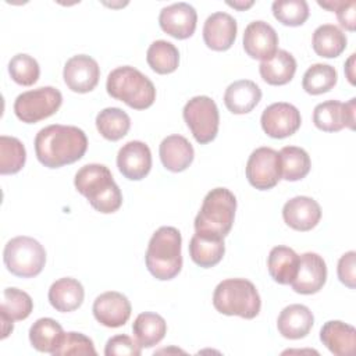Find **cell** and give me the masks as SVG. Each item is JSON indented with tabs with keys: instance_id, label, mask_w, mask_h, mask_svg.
Masks as SVG:
<instances>
[{
	"instance_id": "1",
	"label": "cell",
	"mask_w": 356,
	"mask_h": 356,
	"mask_svg": "<svg viewBox=\"0 0 356 356\" xmlns=\"http://www.w3.org/2000/svg\"><path fill=\"white\" fill-rule=\"evenodd\" d=\"M86 149V134L74 125H47L35 138L36 157L49 168H58L78 161Z\"/></svg>"
},
{
	"instance_id": "2",
	"label": "cell",
	"mask_w": 356,
	"mask_h": 356,
	"mask_svg": "<svg viewBox=\"0 0 356 356\" xmlns=\"http://www.w3.org/2000/svg\"><path fill=\"white\" fill-rule=\"evenodd\" d=\"M74 185L89 200L90 206L100 213H114L122 204V193L111 171L103 164L92 163L81 167L75 174Z\"/></svg>"
},
{
	"instance_id": "3",
	"label": "cell",
	"mask_w": 356,
	"mask_h": 356,
	"mask_svg": "<svg viewBox=\"0 0 356 356\" xmlns=\"http://www.w3.org/2000/svg\"><path fill=\"white\" fill-rule=\"evenodd\" d=\"M181 232L175 227H160L150 238L146 249V267L149 273L160 280H172L182 268Z\"/></svg>"
},
{
	"instance_id": "4",
	"label": "cell",
	"mask_w": 356,
	"mask_h": 356,
	"mask_svg": "<svg viewBox=\"0 0 356 356\" xmlns=\"http://www.w3.org/2000/svg\"><path fill=\"white\" fill-rule=\"evenodd\" d=\"M236 210V197L227 188H214L203 199L195 218V231L202 235L224 238L229 234Z\"/></svg>"
},
{
	"instance_id": "5",
	"label": "cell",
	"mask_w": 356,
	"mask_h": 356,
	"mask_svg": "<svg viewBox=\"0 0 356 356\" xmlns=\"http://www.w3.org/2000/svg\"><path fill=\"white\" fill-rule=\"evenodd\" d=\"M107 93L135 110H145L156 100L153 82L139 70L131 65L114 68L106 82Z\"/></svg>"
},
{
	"instance_id": "6",
	"label": "cell",
	"mask_w": 356,
	"mask_h": 356,
	"mask_svg": "<svg viewBox=\"0 0 356 356\" xmlns=\"http://www.w3.org/2000/svg\"><path fill=\"white\" fill-rule=\"evenodd\" d=\"M213 305L221 314L250 320L259 314L261 299L256 286L249 280L227 278L216 286Z\"/></svg>"
},
{
	"instance_id": "7",
	"label": "cell",
	"mask_w": 356,
	"mask_h": 356,
	"mask_svg": "<svg viewBox=\"0 0 356 356\" xmlns=\"http://www.w3.org/2000/svg\"><path fill=\"white\" fill-rule=\"evenodd\" d=\"M3 260L11 274L21 278H32L43 270L46 250L36 239L19 235L6 243Z\"/></svg>"
},
{
	"instance_id": "8",
	"label": "cell",
	"mask_w": 356,
	"mask_h": 356,
	"mask_svg": "<svg viewBox=\"0 0 356 356\" xmlns=\"http://www.w3.org/2000/svg\"><path fill=\"white\" fill-rule=\"evenodd\" d=\"M63 103V95L53 86H40L17 96L14 113L25 124L39 122L53 115Z\"/></svg>"
},
{
	"instance_id": "9",
	"label": "cell",
	"mask_w": 356,
	"mask_h": 356,
	"mask_svg": "<svg viewBox=\"0 0 356 356\" xmlns=\"http://www.w3.org/2000/svg\"><path fill=\"white\" fill-rule=\"evenodd\" d=\"M184 120L197 143L211 142L218 132L220 114L216 102L209 96H195L182 110Z\"/></svg>"
},
{
	"instance_id": "10",
	"label": "cell",
	"mask_w": 356,
	"mask_h": 356,
	"mask_svg": "<svg viewBox=\"0 0 356 356\" xmlns=\"http://www.w3.org/2000/svg\"><path fill=\"white\" fill-rule=\"evenodd\" d=\"M246 178L256 189L274 188L281 179L280 153L267 146L254 149L246 163Z\"/></svg>"
},
{
	"instance_id": "11",
	"label": "cell",
	"mask_w": 356,
	"mask_h": 356,
	"mask_svg": "<svg viewBox=\"0 0 356 356\" xmlns=\"http://www.w3.org/2000/svg\"><path fill=\"white\" fill-rule=\"evenodd\" d=\"M260 122L263 131L268 136L282 139L293 135L299 129L302 118L299 110L293 104L277 102L263 110Z\"/></svg>"
},
{
	"instance_id": "12",
	"label": "cell",
	"mask_w": 356,
	"mask_h": 356,
	"mask_svg": "<svg viewBox=\"0 0 356 356\" xmlns=\"http://www.w3.org/2000/svg\"><path fill=\"white\" fill-rule=\"evenodd\" d=\"M356 99L352 97L348 103L339 100H325L318 103L313 110L314 125L325 132H338L348 127L355 129Z\"/></svg>"
},
{
	"instance_id": "13",
	"label": "cell",
	"mask_w": 356,
	"mask_h": 356,
	"mask_svg": "<svg viewBox=\"0 0 356 356\" xmlns=\"http://www.w3.org/2000/svg\"><path fill=\"white\" fill-rule=\"evenodd\" d=\"M63 78L72 92L86 93L96 88L100 78V68L93 57L88 54H76L67 60Z\"/></svg>"
},
{
	"instance_id": "14",
	"label": "cell",
	"mask_w": 356,
	"mask_h": 356,
	"mask_svg": "<svg viewBox=\"0 0 356 356\" xmlns=\"http://www.w3.org/2000/svg\"><path fill=\"white\" fill-rule=\"evenodd\" d=\"M327 281V264L324 259L314 253L306 252L299 256L298 271L291 282L295 292L302 295H312L318 292Z\"/></svg>"
},
{
	"instance_id": "15",
	"label": "cell",
	"mask_w": 356,
	"mask_h": 356,
	"mask_svg": "<svg viewBox=\"0 0 356 356\" xmlns=\"http://www.w3.org/2000/svg\"><path fill=\"white\" fill-rule=\"evenodd\" d=\"M197 14L193 6L185 1L163 7L159 15L160 28L175 39L191 38L196 29Z\"/></svg>"
},
{
	"instance_id": "16",
	"label": "cell",
	"mask_w": 356,
	"mask_h": 356,
	"mask_svg": "<svg viewBox=\"0 0 356 356\" xmlns=\"http://www.w3.org/2000/svg\"><path fill=\"white\" fill-rule=\"evenodd\" d=\"M278 47V35L275 29L266 21L257 19L248 24L243 32V49L252 58L268 60Z\"/></svg>"
},
{
	"instance_id": "17",
	"label": "cell",
	"mask_w": 356,
	"mask_h": 356,
	"mask_svg": "<svg viewBox=\"0 0 356 356\" xmlns=\"http://www.w3.org/2000/svg\"><path fill=\"white\" fill-rule=\"evenodd\" d=\"M117 167L120 172L131 179L145 178L152 168V153L149 146L140 140H129L118 150Z\"/></svg>"
},
{
	"instance_id": "18",
	"label": "cell",
	"mask_w": 356,
	"mask_h": 356,
	"mask_svg": "<svg viewBox=\"0 0 356 356\" xmlns=\"http://www.w3.org/2000/svg\"><path fill=\"white\" fill-rule=\"evenodd\" d=\"M92 310L95 318L100 324L117 328L128 321L132 309L125 295L115 291H107L95 299Z\"/></svg>"
},
{
	"instance_id": "19",
	"label": "cell",
	"mask_w": 356,
	"mask_h": 356,
	"mask_svg": "<svg viewBox=\"0 0 356 356\" xmlns=\"http://www.w3.org/2000/svg\"><path fill=\"white\" fill-rule=\"evenodd\" d=\"M236 21L224 11L209 15L203 25V40L207 47L216 51L228 50L236 38Z\"/></svg>"
},
{
	"instance_id": "20",
	"label": "cell",
	"mask_w": 356,
	"mask_h": 356,
	"mask_svg": "<svg viewBox=\"0 0 356 356\" xmlns=\"http://www.w3.org/2000/svg\"><path fill=\"white\" fill-rule=\"evenodd\" d=\"M282 217L291 228L296 231H310L321 218V207L313 197L295 196L284 204Z\"/></svg>"
},
{
	"instance_id": "21",
	"label": "cell",
	"mask_w": 356,
	"mask_h": 356,
	"mask_svg": "<svg viewBox=\"0 0 356 356\" xmlns=\"http://www.w3.org/2000/svg\"><path fill=\"white\" fill-rule=\"evenodd\" d=\"M314 323L313 313L305 305L293 303L284 307L277 320V328L284 338L300 339L305 338Z\"/></svg>"
},
{
	"instance_id": "22",
	"label": "cell",
	"mask_w": 356,
	"mask_h": 356,
	"mask_svg": "<svg viewBox=\"0 0 356 356\" xmlns=\"http://www.w3.org/2000/svg\"><path fill=\"white\" fill-rule=\"evenodd\" d=\"M320 339L337 356H349L355 352L356 330L339 320L327 321L320 330Z\"/></svg>"
},
{
	"instance_id": "23",
	"label": "cell",
	"mask_w": 356,
	"mask_h": 356,
	"mask_svg": "<svg viewBox=\"0 0 356 356\" xmlns=\"http://www.w3.org/2000/svg\"><path fill=\"white\" fill-rule=\"evenodd\" d=\"M159 153L163 165L172 172L186 170L195 156L191 142L182 135H170L164 138L160 143Z\"/></svg>"
},
{
	"instance_id": "24",
	"label": "cell",
	"mask_w": 356,
	"mask_h": 356,
	"mask_svg": "<svg viewBox=\"0 0 356 356\" xmlns=\"http://www.w3.org/2000/svg\"><path fill=\"white\" fill-rule=\"evenodd\" d=\"M261 90L250 79H239L228 85L224 93V103L234 114L250 113L260 102Z\"/></svg>"
},
{
	"instance_id": "25",
	"label": "cell",
	"mask_w": 356,
	"mask_h": 356,
	"mask_svg": "<svg viewBox=\"0 0 356 356\" xmlns=\"http://www.w3.org/2000/svg\"><path fill=\"white\" fill-rule=\"evenodd\" d=\"M49 302L50 305L61 313L76 310L85 296L82 284L71 277H64L51 284L49 288Z\"/></svg>"
},
{
	"instance_id": "26",
	"label": "cell",
	"mask_w": 356,
	"mask_h": 356,
	"mask_svg": "<svg viewBox=\"0 0 356 356\" xmlns=\"http://www.w3.org/2000/svg\"><path fill=\"white\" fill-rule=\"evenodd\" d=\"M225 253L224 238L209 236L195 232L189 242V254L193 263L203 268L218 264Z\"/></svg>"
},
{
	"instance_id": "27",
	"label": "cell",
	"mask_w": 356,
	"mask_h": 356,
	"mask_svg": "<svg viewBox=\"0 0 356 356\" xmlns=\"http://www.w3.org/2000/svg\"><path fill=\"white\" fill-rule=\"evenodd\" d=\"M299 264V256L288 246H274L267 257V268L271 278L282 285H288L293 281Z\"/></svg>"
},
{
	"instance_id": "28",
	"label": "cell",
	"mask_w": 356,
	"mask_h": 356,
	"mask_svg": "<svg viewBox=\"0 0 356 356\" xmlns=\"http://www.w3.org/2000/svg\"><path fill=\"white\" fill-rule=\"evenodd\" d=\"M296 71V60L286 50H277V53L260 63L259 72L270 85H285L288 83Z\"/></svg>"
},
{
	"instance_id": "29",
	"label": "cell",
	"mask_w": 356,
	"mask_h": 356,
	"mask_svg": "<svg viewBox=\"0 0 356 356\" xmlns=\"http://www.w3.org/2000/svg\"><path fill=\"white\" fill-rule=\"evenodd\" d=\"M348 39L346 35L334 24H323L317 26L313 32L312 46L316 54L334 58L338 57L346 47Z\"/></svg>"
},
{
	"instance_id": "30",
	"label": "cell",
	"mask_w": 356,
	"mask_h": 356,
	"mask_svg": "<svg viewBox=\"0 0 356 356\" xmlns=\"http://www.w3.org/2000/svg\"><path fill=\"white\" fill-rule=\"evenodd\" d=\"M132 331L135 339L142 348H152L164 338L167 332V323L157 313L143 312L135 318Z\"/></svg>"
},
{
	"instance_id": "31",
	"label": "cell",
	"mask_w": 356,
	"mask_h": 356,
	"mask_svg": "<svg viewBox=\"0 0 356 356\" xmlns=\"http://www.w3.org/2000/svg\"><path fill=\"white\" fill-rule=\"evenodd\" d=\"M63 335L64 331L60 323L50 317L38 318L29 328L31 345L39 352L53 353L58 346Z\"/></svg>"
},
{
	"instance_id": "32",
	"label": "cell",
	"mask_w": 356,
	"mask_h": 356,
	"mask_svg": "<svg viewBox=\"0 0 356 356\" xmlns=\"http://www.w3.org/2000/svg\"><path fill=\"white\" fill-rule=\"evenodd\" d=\"M96 128L103 138L114 142L128 134L131 128V118L118 107H107L96 115Z\"/></svg>"
},
{
	"instance_id": "33",
	"label": "cell",
	"mask_w": 356,
	"mask_h": 356,
	"mask_svg": "<svg viewBox=\"0 0 356 356\" xmlns=\"http://www.w3.org/2000/svg\"><path fill=\"white\" fill-rule=\"evenodd\" d=\"M149 67L157 74H171L178 68L179 51L171 42L154 40L146 53Z\"/></svg>"
},
{
	"instance_id": "34",
	"label": "cell",
	"mask_w": 356,
	"mask_h": 356,
	"mask_svg": "<svg viewBox=\"0 0 356 356\" xmlns=\"http://www.w3.org/2000/svg\"><path fill=\"white\" fill-rule=\"evenodd\" d=\"M281 177L286 181H299L305 178L312 167L307 152L298 146H285L280 150Z\"/></svg>"
},
{
	"instance_id": "35",
	"label": "cell",
	"mask_w": 356,
	"mask_h": 356,
	"mask_svg": "<svg viewBox=\"0 0 356 356\" xmlns=\"http://www.w3.org/2000/svg\"><path fill=\"white\" fill-rule=\"evenodd\" d=\"M338 79L337 70L330 64L316 63L303 74L302 88L309 95H321L331 90Z\"/></svg>"
},
{
	"instance_id": "36",
	"label": "cell",
	"mask_w": 356,
	"mask_h": 356,
	"mask_svg": "<svg viewBox=\"0 0 356 356\" xmlns=\"http://www.w3.org/2000/svg\"><path fill=\"white\" fill-rule=\"evenodd\" d=\"M33 310L32 298L14 286H8L3 291V300L0 306V317L11 321L25 320Z\"/></svg>"
},
{
	"instance_id": "37",
	"label": "cell",
	"mask_w": 356,
	"mask_h": 356,
	"mask_svg": "<svg viewBox=\"0 0 356 356\" xmlns=\"http://www.w3.org/2000/svg\"><path fill=\"white\" fill-rule=\"evenodd\" d=\"M26 160V150L18 138L0 136V174L18 172Z\"/></svg>"
},
{
	"instance_id": "38",
	"label": "cell",
	"mask_w": 356,
	"mask_h": 356,
	"mask_svg": "<svg viewBox=\"0 0 356 356\" xmlns=\"http://www.w3.org/2000/svg\"><path fill=\"white\" fill-rule=\"evenodd\" d=\"M271 8L274 17L288 26H299L309 18V6L305 0H275Z\"/></svg>"
},
{
	"instance_id": "39",
	"label": "cell",
	"mask_w": 356,
	"mask_h": 356,
	"mask_svg": "<svg viewBox=\"0 0 356 356\" xmlns=\"http://www.w3.org/2000/svg\"><path fill=\"white\" fill-rule=\"evenodd\" d=\"M8 72L14 82L22 86H31L39 79L40 68L38 61L25 53H18L8 63Z\"/></svg>"
},
{
	"instance_id": "40",
	"label": "cell",
	"mask_w": 356,
	"mask_h": 356,
	"mask_svg": "<svg viewBox=\"0 0 356 356\" xmlns=\"http://www.w3.org/2000/svg\"><path fill=\"white\" fill-rule=\"evenodd\" d=\"M54 356L65 355H96L93 341L81 332H64L58 346L51 353Z\"/></svg>"
},
{
	"instance_id": "41",
	"label": "cell",
	"mask_w": 356,
	"mask_h": 356,
	"mask_svg": "<svg viewBox=\"0 0 356 356\" xmlns=\"http://www.w3.org/2000/svg\"><path fill=\"white\" fill-rule=\"evenodd\" d=\"M318 6L330 10V11H335L337 18L341 24V26H343L348 31H355L356 26V1L349 0V1H343V0H330V1H317Z\"/></svg>"
},
{
	"instance_id": "42",
	"label": "cell",
	"mask_w": 356,
	"mask_h": 356,
	"mask_svg": "<svg viewBox=\"0 0 356 356\" xmlns=\"http://www.w3.org/2000/svg\"><path fill=\"white\" fill-rule=\"evenodd\" d=\"M142 346L125 334L111 337L104 348L106 356H139Z\"/></svg>"
},
{
	"instance_id": "43",
	"label": "cell",
	"mask_w": 356,
	"mask_h": 356,
	"mask_svg": "<svg viewBox=\"0 0 356 356\" xmlns=\"http://www.w3.org/2000/svg\"><path fill=\"white\" fill-rule=\"evenodd\" d=\"M338 278L348 288L355 289L356 286V253L353 250L346 252L338 261Z\"/></svg>"
},
{
	"instance_id": "44",
	"label": "cell",
	"mask_w": 356,
	"mask_h": 356,
	"mask_svg": "<svg viewBox=\"0 0 356 356\" xmlns=\"http://www.w3.org/2000/svg\"><path fill=\"white\" fill-rule=\"evenodd\" d=\"M355 56L356 54H350V57L348 58L346 64H345V72H346V76L349 79V82L353 85L355 83V75H353V63H355Z\"/></svg>"
},
{
	"instance_id": "45",
	"label": "cell",
	"mask_w": 356,
	"mask_h": 356,
	"mask_svg": "<svg viewBox=\"0 0 356 356\" xmlns=\"http://www.w3.org/2000/svg\"><path fill=\"white\" fill-rule=\"evenodd\" d=\"M227 4L236 10H246L253 6V1L252 0H249V1H227Z\"/></svg>"
}]
</instances>
